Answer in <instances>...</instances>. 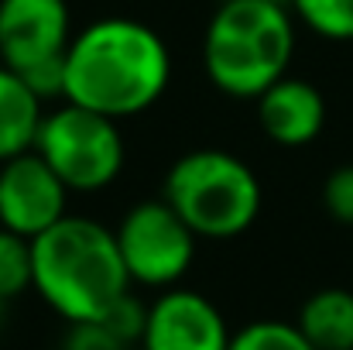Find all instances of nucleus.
<instances>
[{
	"mask_svg": "<svg viewBox=\"0 0 353 350\" xmlns=\"http://www.w3.org/2000/svg\"><path fill=\"white\" fill-rule=\"evenodd\" d=\"M31 289V240L0 227V299L10 302Z\"/></svg>",
	"mask_w": 353,
	"mask_h": 350,
	"instance_id": "2eb2a0df",
	"label": "nucleus"
},
{
	"mask_svg": "<svg viewBox=\"0 0 353 350\" xmlns=\"http://www.w3.org/2000/svg\"><path fill=\"white\" fill-rule=\"evenodd\" d=\"M172 83L168 41L137 17H100L72 35L62 100L127 120L151 110Z\"/></svg>",
	"mask_w": 353,
	"mask_h": 350,
	"instance_id": "f257e3e1",
	"label": "nucleus"
},
{
	"mask_svg": "<svg viewBox=\"0 0 353 350\" xmlns=\"http://www.w3.org/2000/svg\"><path fill=\"white\" fill-rule=\"evenodd\" d=\"M72 35V10L65 0H0V62L45 104L62 97Z\"/></svg>",
	"mask_w": 353,
	"mask_h": 350,
	"instance_id": "423d86ee",
	"label": "nucleus"
},
{
	"mask_svg": "<svg viewBox=\"0 0 353 350\" xmlns=\"http://www.w3.org/2000/svg\"><path fill=\"white\" fill-rule=\"evenodd\" d=\"M230 337L213 299L175 285L148 306L141 350H230Z\"/></svg>",
	"mask_w": 353,
	"mask_h": 350,
	"instance_id": "1a4fd4ad",
	"label": "nucleus"
},
{
	"mask_svg": "<svg viewBox=\"0 0 353 350\" xmlns=\"http://www.w3.org/2000/svg\"><path fill=\"white\" fill-rule=\"evenodd\" d=\"M114 233L130 285L161 292L175 289L196 261L199 237L185 227V220L165 200H144L130 206Z\"/></svg>",
	"mask_w": 353,
	"mask_h": 350,
	"instance_id": "0eeeda50",
	"label": "nucleus"
},
{
	"mask_svg": "<svg viewBox=\"0 0 353 350\" xmlns=\"http://www.w3.org/2000/svg\"><path fill=\"white\" fill-rule=\"evenodd\" d=\"M3 313H7V302L0 299V323H3Z\"/></svg>",
	"mask_w": 353,
	"mask_h": 350,
	"instance_id": "6ab92c4d",
	"label": "nucleus"
},
{
	"mask_svg": "<svg viewBox=\"0 0 353 350\" xmlns=\"http://www.w3.org/2000/svg\"><path fill=\"white\" fill-rule=\"evenodd\" d=\"M161 200L196 237L230 240L254 227L264 193L243 158L223 148H196L168 168Z\"/></svg>",
	"mask_w": 353,
	"mask_h": 350,
	"instance_id": "20e7f679",
	"label": "nucleus"
},
{
	"mask_svg": "<svg viewBox=\"0 0 353 350\" xmlns=\"http://www.w3.org/2000/svg\"><path fill=\"white\" fill-rule=\"evenodd\" d=\"M31 289L69 327L103 320L130 292L117 233L93 217H62L31 240Z\"/></svg>",
	"mask_w": 353,
	"mask_h": 350,
	"instance_id": "f03ea898",
	"label": "nucleus"
},
{
	"mask_svg": "<svg viewBox=\"0 0 353 350\" xmlns=\"http://www.w3.org/2000/svg\"><path fill=\"white\" fill-rule=\"evenodd\" d=\"M62 350H127V344L117 340V337L97 320V323H72Z\"/></svg>",
	"mask_w": 353,
	"mask_h": 350,
	"instance_id": "a211bd4d",
	"label": "nucleus"
},
{
	"mask_svg": "<svg viewBox=\"0 0 353 350\" xmlns=\"http://www.w3.org/2000/svg\"><path fill=\"white\" fill-rule=\"evenodd\" d=\"M117 124L120 120L62 100V107L45 110L34 151L65 182L69 193H100L117 182L127 162Z\"/></svg>",
	"mask_w": 353,
	"mask_h": 350,
	"instance_id": "39448f33",
	"label": "nucleus"
},
{
	"mask_svg": "<svg viewBox=\"0 0 353 350\" xmlns=\"http://www.w3.org/2000/svg\"><path fill=\"white\" fill-rule=\"evenodd\" d=\"M230 350H316L295 323L254 320L230 337Z\"/></svg>",
	"mask_w": 353,
	"mask_h": 350,
	"instance_id": "4468645a",
	"label": "nucleus"
},
{
	"mask_svg": "<svg viewBox=\"0 0 353 350\" xmlns=\"http://www.w3.org/2000/svg\"><path fill=\"white\" fill-rule=\"evenodd\" d=\"M323 206L326 213L343 224V227H353V165H340L326 175L323 182Z\"/></svg>",
	"mask_w": 353,
	"mask_h": 350,
	"instance_id": "dca6fc26",
	"label": "nucleus"
},
{
	"mask_svg": "<svg viewBox=\"0 0 353 350\" xmlns=\"http://www.w3.org/2000/svg\"><path fill=\"white\" fill-rule=\"evenodd\" d=\"M295 21L326 41H353V0H288Z\"/></svg>",
	"mask_w": 353,
	"mask_h": 350,
	"instance_id": "ddd939ff",
	"label": "nucleus"
},
{
	"mask_svg": "<svg viewBox=\"0 0 353 350\" xmlns=\"http://www.w3.org/2000/svg\"><path fill=\"white\" fill-rule=\"evenodd\" d=\"M100 323H103L117 340H123L127 347H130V344H141V333H144V323H148V306H141V302L127 292Z\"/></svg>",
	"mask_w": 353,
	"mask_h": 350,
	"instance_id": "f3484780",
	"label": "nucleus"
},
{
	"mask_svg": "<svg viewBox=\"0 0 353 350\" xmlns=\"http://www.w3.org/2000/svg\"><path fill=\"white\" fill-rule=\"evenodd\" d=\"M254 104L264 137L278 148H305L326 127V97L299 76H281Z\"/></svg>",
	"mask_w": 353,
	"mask_h": 350,
	"instance_id": "9d476101",
	"label": "nucleus"
},
{
	"mask_svg": "<svg viewBox=\"0 0 353 350\" xmlns=\"http://www.w3.org/2000/svg\"><path fill=\"white\" fill-rule=\"evenodd\" d=\"M295 327L316 350H353V292L350 289H319L312 292Z\"/></svg>",
	"mask_w": 353,
	"mask_h": 350,
	"instance_id": "f8f14e48",
	"label": "nucleus"
},
{
	"mask_svg": "<svg viewBox=\"0 0 353 350\" xmlns=\"http://www.w3.org/2000/svg\"><path fill=\"white\" fill-rule=\"evenodd\" d=\"M69 217V189L31 148L0 165V227L28 240Z\"/></svg>",
	"mask_w": 353,
	"mask_h": 350,
	"instance_id": "6e6552de",
	"label": "nucleus"
},
{
	"mask_svg": "<svg viewBox=\"0 0 353 350\" xmlns=\"http://www.w3.org/2000/svg\"><path fill=\"white\" fill-rule=\"evenodd\" d=\"M295 55V14L288 0H223L206 24V79L234 100H257L288 76Z\"/></svg>",
	"mask_w": 353,
	"mask_h": 350,
	"instance_id": "7ed1b4c3",
	"label": "nucleus"
},
{
	"mask_svg": "<svg viewBox=\"0 0 353 350\" xmlns=\"http://www.w3.org/2000/svg\"><path fill=\"white\" fill-rule=\"evenodd\" d=\"M45 120V100L0 62V165L31 151Z\"/></svg>",
	"mask_w": 353,
	"mask_h": 350,
	"instance_id": "9b49d317",
	"label": "nucleus"
}]
</instances>
